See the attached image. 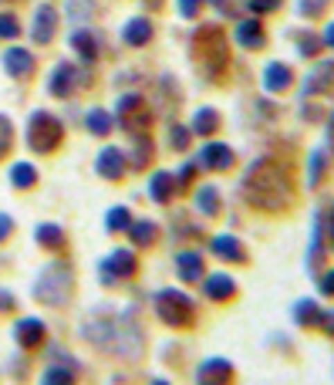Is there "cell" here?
<instances>
[{
    "instance_id": "7dc6e473",
    "label": "cell",
    "mask_w": 334,
    "mask_h": 385,
    "mask_svg": "<svg viewBox=\"0 0 334 385\" xmlns=\"http://www.w3.org/2000/svg\"><path fill=\"white\" fill-rule=\"evenodd\" d=\"M152 385H169V382H166V379H155V382Z\"/></svg>"
},
{
    "instance_id": "836d02e7",
    "label": "cell",
    "mask_w": 334,
    "mask_h": 385,
    "mask_svg": "<svg viewBox=\"0 0 334 385\" xmlns=\"http://www.w3.org/2000/svg\"><path fill=\"white\" fill-rule=\"evenodd\" d=\"M10 132H14V128H10V122H7V119L0 115V159L7 155V149H10V142H14V135H10Z\"/></svg>"
},
{
    "instance_id": "b9f144b4",
    "label": "cell",
    "mask_w": 334,
    "mask_h": 385,
    "mask_svg": "<svg viewBox=\"0 0 334 385\" xmlns=\"http://www.w3.org/2000/svg\"><path fill=\"white\" fill-rule=\"evenodd\" d=\"M281 7V0H254V10H274Z\"/></svg>"
},
{
    "instance_id": "d4e9b609",
    "label": "cell",
    "mask_w": 334,
    "mask_h": 385,
    "mask_svg": "<svg viewBox=\"0 0 334 385\" xmlns=\"http://www.w3.org/2000/svg\"><path fill=\"white\" fill-rule=\"evenodd\" d=\"M122 37H125V44H135V48H139V44H146V41L152 37V24L142 21V17H139V21H129L125 31H122Z\"/></svg>"
},
{
    "instance_id": "9c48e42d",
    "label": "cell",
    "mask_w": 334,
    "mask_h": 385,
    "mask_svg": "<svg viewBox=\"0 0 334 385\" xmlns=\"http://www.w3.org/2000/svg\"><path fill=\"white\" fill-rule=\"evenodd\" d=\"M290 318H294L297 328L317 332V328H321V318H324V308L317 305V298H297L294 308H290Z\"/></svg>"
},
{
    "instance_id": "f6af8a7d",
    "label": "cell",
    "mask_w": 334,
    "mask_h": 385,
    "mask_svg": "<svg viewBox=\"0 0 334 385\" xmlns=\"http://www.w3.org/2000/svg\"><path fill=\"white\" fill-rule=\"evenodd\" d=\"M324 41H328V44H331V48H334V24L328 27V34H324Z\"/></svg>"
},
{
    "instance_id": "3957f363",
    "label": "cell",
    "mask_w": 334,
    "mask_h": 385,
    "mask_svg": "<svg viewBox=\"0 0 334 385\" xmlns=\"http://www.w3.org/2000/svg\"><path fill=\"white\" fill-rule=\"evenodd\" d=\"M68 291H71V267L68 264L44 267V274L37 277V287H34L37 301H44V305H64Z\"/></svg>"
},
{
    "instance_id": "7a4b0ae2",
    "label": "cell",
    "mask_w": 334,
    "mask_h": 385,
    "mask_svg": "<svg viewBox=\"0 0 334 385\" xmlns=\"http://www.w3.org/2000/svg\"><path fill=\"white\" fill-rule=\"evenodd\" d=\"M152 308L159 314V321H166L169 328H193L196 325V305H193V298L176 291V287L155 291Z\"/></svg>"
},
{
    "instance_id": "ac0fdd59",
    "label": "cell",
    "mask_w": 334,
    "mask_h": 385,
    "mask_svg": "<svg viewBox=\"0 0 334 385\" xmlns=\"http://www.w3.org/2000/svg\"><path fill=\"white\" fill-rule=\"evenodd\" d=\"M3 65H7V71L14 78H24L34 71V58H30V51H24V48H10V51L3 54Z\"/></svg>"
},
{
    "instance_id": "ee69618b",
    "label": "cell",
    "mask_w": 334,
    "mask_h": 385,
    "mask_svg": "<svg viewBox=\"0 0 334 385\" xmlns=\"http://www.w3.org/2000/svg\"><path fill=\"white\" fill-rule=\"evenodd\" d=\"M328 237H331V250H334V206H331V216H328Z\"/></svg>"
},
{
    "instance_id": "2e32d148",
    "label": "cell",
    "mask_w": 334,
    "mask_h": 385,
    "mask_svg": "<svg viewBox=\"0 0 334 385\" xmlns=\"http://www.w3.org/2000/svg\"><path fill=\"white\" fill-rule=\"evenodd\" d=\"M176 176L173 173H155L152 180H149V196H152L155 203H169L173 196H176Z\"/></svg>"
},
{
    "instance_id": "4dcf8cb0",
    "label": "cell",
    "mask_w": 334,
    "mask_h": 385,
    "mask_svg": "<svg viewBox=\"0 0 334 385\" xmlns=\"http://www.w3.org/2000/svg\"><path fill=\"white\" fill-rule=\"evenodd\" d=\"M324 176H328V159H324L321 153H314V155H310V173H308L310 186L317 189V186L324 182Z\"/></svg>"
},
{
    "instance_id": "52a82bcc",
    "label": "cell",
    "mask_w": 334,
    "mask_h": 385,
    "mask_svg": "<svg viewBox=\"0 0 334 385\" xmlns=\"http://www.w3.org/2000/svg\"><path fill=\"white\" fill-rule=\"evenodd\" d=\"M209 250H213V257H220V260H227V264H240V267L250 264V250L243 247V240H236L230 233L213 237V240H209Z\"/></svg>"
},
{
    "instance_id": "7402d4cb",
    "label": "cell",
    "mask_w": 334,
    "mask_h": 385,
    "mask_svg": "<svg viewBox=\"0 0 334 385\" xmlns=\"http://www.w3.org/2000/svg\"><path fill=\"white\" fill-rule=\"evenodd\" d=\"M189 132H196V135H216V132H220V112H213V108H200Z\"/></svg>"
},
{
    "instance_id": "7c38bea8",
    "label": "cell",
    "mask_w": 334,
    "mask_h": 385,
    "mask_svg": "<svg viewBox=\"0 0 334 385\" xmlns=\"http://www.w3.org/2000/svg\"><path fill=\"white\" fill-rule=\"evenodd\" d=\"M176 274H179L182 284H193V281H203L206 277V260L200 250H182L176 257Z\"/></svg>"
},
{
    "instance_id": "f35d334b",
    "label": "cell",
    "mask_w": 334,
    "mask_h": 385,
    "mask_svg": "<svg viewBox=\"0 0 334 385\" xmlns=\"http://www.w3.org/2000/svg\"><path fill=\"white\" fill-rule=\"evenodd\" d=\"M10 233H14V220H10L7 213H0V243H3Z\"/></svg>"
},
{
    "instance_id": "f546056e",
    "label": "cell",
    "mask_w": 334,
    "mask_h": 385,
    "mask_svg": "<svg viewBox=\"0 0 334 385\" xmlns=\"http://www.w3.org/2000/svg\"><path fill=\"white\" fill-rule=\"evenodd\" d=\"M88 132H95V135H108V132H112V115L102 112V108L88 112Z\"/></svg>"
},
{
    "instance_id": "d590c367",
    "label": "cell",
    "mask_w": 334,
    "mask_h": 385,
    "mask_svg": "<svg viewBox=\"0 0 334 385\" xmlns=\"http://www.w3.org/2000/svg\"><path fill=\"white\" fill-rule=\"evenodd\" d=\"M317 287H321V294H324V298H334V267H331V271H321Z\"/></svg>"
},
{
    "instance_id": "bcb514c9",
    "label": "cell",
    "mask_w": 334,
    "mask_h": 385,
    "mask_svg": "<svg viewBox=\"0 0 334 385\" xmlns=\"http://www.w3.org/2000/svg\"><path fill=\"white\" fill-rule=\"evenodd\" d=\"M328 142H331V149H334V119H331V126H328Z\"/></svg>"
},
{
    "instance_id": "e0dca14e",
    "label": "cell",
    "mask_w": 334,
    "mask_h": 385,
    "mask_svg": "<svg viewBox=\"0 0 334 385\" xmlns=\"http://www.w3.org/2000/svg\"><path fill=\"white\" fill-rule=\"evenodd\" d=\"M236 44H243V48H263L267 44V34H263V24L260 21H243V24L236 27Z\"/></svg>"
},
{
    "instance_id": "8d00e7d4",
    "label": "cell",
    "mask_w": 334,
    "mask_h": 385,
    "mask_svg": "<svg viewBox=\"0 0 334 385\" xmlns=\"http://www.w3.org/2000/svg\"><path fill=\"white\" fill-rule=\"evenodd\" d=\"M200 7H203V0H179V14H182V17H196V14H200Z\"/></svg>"
},
{
    "instance_id": "9a60e30c",
    "label": "cell",
    "mask_w": 334,
    "mask_h": 385,
    "mask_svg": "<svg viewBox=\"0 0 334 385\" xmlns=\"http://www.w3.org/2000/svg\"><path fill=\"white\" fill-rule=\"evenodd\" d=\"M125 155L118 153V149H105L102 155H98V173H102L105 180H122L125 176Z\"/></svg>"
},
{
    "instance_id": "4fadbf2b",
    "label": "cell",
    "mask_w": 334,
    "mask_h": 385,
    "mask_svg": "<svg viewBox=\"0 0 334 385\" xmlns=\"http://www.w3.org/2000/svg\"><path fill=\"white\" fill-rule=\"evenodd\" d=\"M233 149L230 146H223V142H209L203 153H200V166H206V169H216V173H227V169H233Z\"/></svg>"
},
{
    "instance_id": "5bb4252c",
    "label": "cell",
    "mask_w": 334,
    "mask_h": 385,
    "mask_svg": "<svg viewBox=\"0 0 334 385\" xmlns=\"http://www.w3.org/2000/svg\"><path fill=\"white\" fill-rule=\"evenodd\" d=\"M290 81H294V71H290L283 61H270V65L263 68V88H267V92H287Z\"/></svg>"
},
{
    "instance_id": "f1b7e54d",
    "label": "cell",
    "mask_w": 334,
    "mask_h": 385,
    "mask_svg": "<svg viewBox=\"0 0 334 385\" xmlns=\"http://www.w3.org/2000/svg\"><path fill=\"white\" fill-rule=\"evenodd\" d=\"M129 223H132V216H129V209H125V206H115V209L108 213V220H105L108 233H122V230H129Z\"/></svg>"
},
{
    "instance_id": "ab89813d",
    "label": "cell",
    "mask_w": 334,
    "mask_h": 385,
    "mask_svg": "<svg viewBox=\"0 0 334 385\" xmlns=\"http://www.w3.org/2000/svg\"><path fill=\"white\" fill-rule=\"evenodd\" d=\"M321 332L334 338V311H324V318H321Z\"/></svg>"
},
{
    "instance_id": "4316f807",
    "label": "cell",
    "mask_w": 334,
    "mask_h": 385,
    "mask_svg": "<svg viewBox=\"0 0 334 385\" xmlns=\"http://www.w3.org/2000/svg\"><path fill=\"white\" fill-rule=\"evenodd\" d=\"M54 10L51 7H41L37 10V24H34V41L37 44H44V41H51V34H54Z\"/></svg>"
},
{
    "instance_id": "cb8c5ba5",
    "label": "cell",
    "mask_w": 334,
    "mask_h": 385,
    "mask_svg": "<svg viewBox=\"0 0 334 385\" xmlns=\"http://www.w3.org/2000/svg\"><path fill=\"white\" fill-rule=\"evenodd\" d=\"M196 206H200V213L203 216H220V189L216 186H203L200 193H196Z\"/></svg>"
},
{
    "instance_id": "ba28073f",
    "label": "cell",
    "mask_w": 334,
    "mask_h": 385,
    "mask_svg": "<svg viewBox=\"0 0 334 385\" xmlns=\"http://www.w3.org/2000/svg\"><path fill=\"white\" fill-rule=\"evenodd\" d=\"M236 368L227 359H206L196 372V385H233Z\"/></svg>"
},
{
    "instance_id": "8992f818",
    "label": "cell",
    "mask_w": 334,
    "mask_h": 385,
    "mask_svg": "<svg viewBox=\"0 0 334 385\" xmlns=\"http://www.w3.org/2000/svg\"><path fill=\"white\" fill-rule=\"evenodd\" d=\"M118 119H122V126L135 132V135H142L149 122H152V112H149V105L142 102L139 95H129V99H122L118 102Z\"/></svg>"
},
{
    "instance_id": "30bf717a",
    "label": "cell",
    "mask_w": 334,
    "mask_h": 385,
    "mask_svg": "<svg viewBox=\"0 0 334 385\" xmlns=\"http://www.w3.org/2000/svg\"><path fill=\"white\" fill-rule=\"evenodd\" d=\"M14 338H17V345H21V348L34 352V348H41V345H44L48 328H44V321H41V318H21V321L14 325Z\"/></svg>"
},
{
    "instance_id": "277c9868",
    "label": "cell",
    "mask_w": 334,
    "mask_h": 385,
    "mask_svg": "<svg viewBox=\"0 0 334 385\" xmlns=\"http://www.w3.org/2000/svg\"><path fill=\"white\" fill-rule=\"evenodd\" d=\"M58 142H61L58 119L48 115V112H34L30 122H27V146H30L34 153H51Z\"/></svg>"
},
{
    "instance_id": "484cf974",
    "label": "cell",
    "mask_w": 334,
    "mask_h": 385,
    "mask_svg": "<svg viewBox=\"0 0 334 385\" xmlns=\"http://www.w3.org/2000/svg\"><path fill=\"white\" fill-rule=\"evenodd\" d=\"M334 65L331 61H324V65H317V68H314V71H310V81L308 85H304V92H324V88H328V85H334Z\"/></svg>"
},
{
    "instance_id": "6da1fadb",
    "label": "cell",
    "mask_w": 334,
    "mask_h": 385,
    "mask_svg": "<svg viewBox=\"0 0 334 385\" xmlns=\"http://www.w3.org/2000/svg\"><path fill=\"white\" fill-rule=\"evenodd\" d=\"M243 200L254 209H267V213H283L287 206H294L287 169L270 159H257L243 176Z\"/></svg>"
},
{
    "instance_id": "44dd1931",
    "label": "cell",
    "mask_w": 334,
    "mask_h": 385,
    "mask_svg": "<svg viewBox=\"0 0 334 385\" xmlns=\"http://www.w3.org/2000/svg\"><path fill=\"white\" fill-rule=\"evenodd\" d=\"M129 240H135L139 247H152L155 237H159V227H155L152 220H139V223H129Z\"/></svg>"
},
{
    "instance_id": "1f68e13d",
    "label": "cell",
    "mask_w": 334,
    "mask_h": 385,
    "mask_svg": "<svg viewBox=\"0 0 334 385\" xmlns=\"http://www.w3.org/2000/svg\"><path fill=\"white\" fill-rule=\"evenodd\" d=\"M41 385H75V372H68V368H48Z\"/></svg>"
},
{
    "instance_id": "5b68a950",
    "label": "cell",
    "mask_w": 334,
    "mask_h": 385,
    "mask_svg": "<svg viewBox=\"0 0 334 385\" xmlns=\"http://www.w3.org/2000/svg\"><path fill=\"white\" fill-rule=\"evenodd\" d=\"M135 267H139L135 254L125 250V247H118V250H112V254L98 264V277H102L105 284H118L122 277H135Z\"/></svg>"
},
{
    "instance_id": "7bdbcfd3",
    "label": "cell",
    "mask_w": 334,
    "mask_h": 385,
    "mask_svg": "<svg viewBox=\"0 0 334 385\" xmlns=\"http://www.w3.org/2000/svg\"><path fill=\"white\" fill-rule=\"evenodd\" d=\"M14 308V298H10V291H0V314L3 311H10Z\"/></svg>"
},
{
    "instance_id": "83f0119b",
    "label": "cell",
    "mask_w": 334,
    "mask_h": 385,
    "mask_svg": "<svg viewBox=\"0 0 334 385\" xmlns=\"http://www.w3.org/2000/svg\"><path fill=\"white\" fill-rule=\"evenodd\" d=\"M10 180H14L17 189H30V186L37 182V169H34L30 162H17V166L10 169Z\"/></svg>"
},
{
    "instance_id": "74e56055",
    "label": "cell",
    "mask_w": 334,
    "mask_h": 385,
    "mask_svg": "<svg viewBox=\"0 0 334 385\" xmlns=\"http://www.w3.org/2000/svg\"><path fill=\"white\" fill-rule=\"evenodd\" d=\"M173 146H176V149H186V146H189V128H173Z\"/></svg>"
},
{
    "instance_id": "d6986e66",
    "label": "cell",
    "mask_w": 334,
    "mask_h": 385,
    "mask_svg": "<svg viewBox=\"0 0 334 385\" xmlns=\"http://www.w3.org/2000/svg\"><path fill=\"white\" fill-rule=\"evenodd\" d=\"M71 88H75V68H71V65H58V68H54V75H51V81H48V92L58 95V99H64Z\"/></svg>"
},
{
    "instance_id": "60d3db41",
    "label": "cell",
    "mask_w": 334,
    "mask_h": 385,
    "mask_svg": "<svg viewBox=\"0 0 334 385\" xmlns=\"http://www.w3.org/2000/svg\"><path fill=\"white\" fill-rule=\"evenodd\" d=\"M193 176H196V166H193V162H186V166L179 169V182H186V186H189V182H193Z\"/></svg>"
},
{
    "instance_id": "ffe728a7",
    "label": "cell",
    "mask_w": 334,
    "mask_h": 385,
    "mask_svg": "<svg viewBox=\"0 0 334 385\" xmlns=\"http://www.w3.org/2000/svg\"><path fill=\"white\" fill-rule=\"evenodd\" d=\"M71 48H75L85 61H91V58L98 54V41H95V34H91L88 27H78L75 34H71Z\"/></svg>"
},
{
    "instance_id": "e575fe53",
    "label": "cell",
    "mask_w": 334,
    "mask_h": 385,
    "mask_svg": "<svg viewBox=\"0 0 334 385\" xmlns=\"http://www.w3.org/2000/svg\"><path fill=\"white\" fill-rule=\"evenodd\" d=\"M14 34H21V24H17V17L3 14V17H0V37H14Z\"/></svg>"
},
{
    "instance_id": "8fae6325",
    "label": "cell",
    "mask_w": 334,
    "mask_h": 385,
    "mask_svg": "<svg viewBox=\"0 0 334 385\" xmlns=\"http://www.w3.org/2000/svg\"><path fill=\"white\" fill-rule=\"evenodd\" d=\"M203 294L209 298V301H216V305H227V301H233L236 294H240V287H236V281H233L230 274H209V277H203Z\"/></svg>"
},
{
    "instance_id": "603a6c76",
    "label": "cell",
    "mask_w": 334,
    "mask_h": 385,
    "mask_svg": "<svg viewBox=\"0 0 334 385\" xmlns=\"http://www.w3.org/2000/svg\"><path fill=\"white\" fill-rule=\"evenodd\" d=\"M34 237H37V243L48 247V250H61V247H64V230H61L58 223H41Z\"/></svg>"
},
{
    "instance_id": "d6a6232c",
    "label": "cell",
    "mask_w": 334,
    "mask_h": 385,
    "mask_svg": "<svg viewBox=\"0 0 334 385\" xmlns=\"http://www.w3.org/2000/svg\"><path fill=\"white\" fill-rule=\"evenodd\" d=\"M294 37H297V44H301V54H304V58H314L317 48H321V41H317L314 34H294Z\"/></svg>"
}]
</instances>
